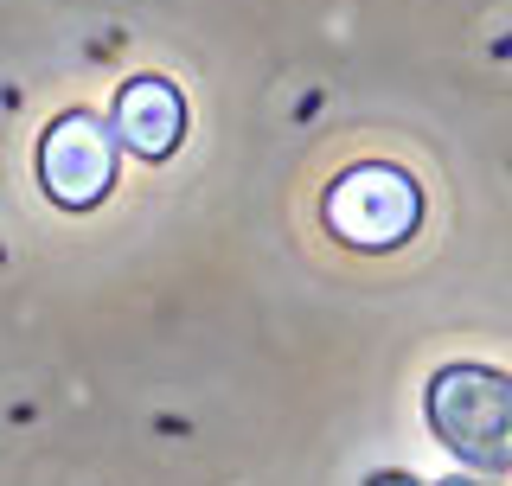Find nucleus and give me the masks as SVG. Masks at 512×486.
Instances as JSON below:
<instances>
[{"instance_id":"3","label":"nucleus","mask_w":512,"mask_h":486,"mask_svg":"<svg viewBox=\"0 0 512 486\" xmlns=\"http://www.w3.org/2000/svg\"><path fill=\"white\" fill-rule=\"evenodd\" d=\"M39 186L52 192L64 212H90L116 186V128L90 109H71L45 128L39 141Z\"/></svg>"},{"instance_id":"2","label":"nucleus","mask_w":512,"mask_h":486,"mask_svg":"<svg viewBox=\"0 0 512 486\" xmlns=\"http://www.w3.org/2000/svg\"><path fill=\"white\" fill-rule=\"evenodd\" d=\"M327 224L352 250H397L423 224V192L404 167H352L327 192Z\"/></svg>"},{"instance_id":"4","label":"nucleus","mask_w":512,"mask_h":486,"mask_svg":"<svg viewBox=\"0 0 512 486\" xmlns=\"http://www.w3.org/2000/svg\"><path fill=\"white\" fill-rule=\"evenodd\" d=\"M116 141L141 160H167L186 141V96L167 77H128L116 90Z\"/></svg>"},{"instance_id":"1","label":"nucleus","mask_w":512,"mask_h":486,"mask_svg":"<svg viewBox=\"0 0 512 486\" xmlns=\"http://www.w3.org/2000/svg\"><path fill=\"white\" fill-rule=\"evenodd\" d=\"M429 429L480 474H512V378L487 365H442L429 378Z\"/></svg>"}]
</instances>
